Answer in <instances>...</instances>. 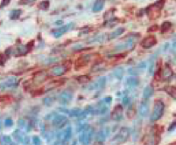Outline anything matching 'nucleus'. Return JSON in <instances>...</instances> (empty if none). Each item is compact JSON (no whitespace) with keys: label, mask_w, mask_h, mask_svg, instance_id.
I'll return each mask as SVG.
<instances>
[{"label":"nucleus","mask_w":176,"mask_h":145,"mask_svg":"<svg viewBox=\"0 0 176 145\" xmlns=\"http://www.w3.org/2000/svg\"><path fill=\"white\" fill-rule=\"evenodd\" d=\"M22 1H25V4H29V3H33L35 0H22Z\"/></svg>","instance_id":"2f4dec72"},{"label":"nucleus","mask_w":176,"mask_h":145,"mask_svg":"<svg viewBox=\"0 0 176 145\" xmlns=\"http://www.w3.org/2000/svg\"><path fill=\"white\" fill-rule=\"evenodd\" d=\"M171 26H172V24H171L170 22H168V21L165 22V23L162 25V26H161V32H164L168 31V30L171 28Z\"/></svg>","instance_id":"a878e982"},{"label":"nucleus","mask_w":176,"mask_h":145,"mask_svg":"<svg viewBox=\"0 0 176 145\" xmlns=\"http://www.w3.org/2000/svg\"><path fill=\"white\" fill-rule=\"evenodd\" d=\"M73 94L68 91V90H65V91L61 92L60 94V95L58 96V102L61 105H67L71 102V101L73 100Z\"/></svg>","instance_id":"423d86ee"},{"label":"nucleus","mask_w":176,"mask_h":145,"mask_svg":"<svg viewBox=\"0 0 176 145\" xmlns=\"http://www.w3.org/2000/svg\"><path fill=\"white\" fill-rule=\"evenodd\" d=\"M72 135H73L72 127L67 125L64 129L60 130V131H58L55 134V137L58 139V141L62 142H68L72 138Z\"/></svg>","instance_id":"7ed1b4c3"},{"label":"nucleus","mask_w":176,"mask_h":145,"mask_svg":"<svg viewBox=\"0 0 176 145\" xmlns=\"http://www.w3.org/2000/svg\"><path fill=\"white\" fill-rule=\"evenodd\" d=\"M28 145H30V144H28Z\"/></svg>","instance_id":"e433bc0d"},{"label":"nucleus","mask_w":176,"mask_h":145,"mask_svg":"<svg viewBox=\"0 0 176 145\" xmlns=\"http://www.w3.org/2000/svg\"><path fill=\"white\" fill-rule=\"evenodd\" d=\"M13 136L16 137L15 139L18 141V142H23V140H24V137L26 136L20 130H15L14 133H13Z\"/></svg>","instance_id":"5701e85b"},{"label":"nucleus","mask_w":176,"mask_h":145,"mask_svg":"<svg viewBox=\"0 0 176 145\" xmlns=\"http://www.w3.org/2000/svg\"><path fill=\"white\" fill-rule=\"evenodd\" d=\"M54 145H65V144H64V142H62L57 141V142H55L54 143Z\"/></svg>","instance_id":"473e14b6"},{"label":"nucleus","mask_w":176,"mask_h":145,"mask_svg":"<svg viewBox=\"0 0 176 145\" xmlns=\"http://www.w3.org/2000/svg\"><path fill=\"white\" fill-rule=\"evenodd\" d=\"M131 135V130L128 127H123V128L111 138V144L112 145H120L125 143Z\"/></svg>","instance_id":"f257e3e1"},{"label":"nucleus","mask_w":176,"mask_h":145,"mask_svg":"<svg viewBox=\"0 0 176 145\" xmlns=\"http://www.w3.org/2000/svg\"><path fill=\"white\" fill-rule=\"evenodd\" d=\"M165 113V104L161 101H156L153 105L152 112L150 117L151 122H157L160 120Z\"/></svg>","instance_id":"f03ea898"},{"label":"nucleus","mask_w":176,"mask_h":145,"mask_svg":"<svg viewBox=\"0 0 176 145\" xmlns=\"http://www.w3.org/2000/svg\"><path fill=\"white\" fill-rule=\"evenodd\" d=\"M74 26H75L74 23H69V24H67V25H66V26H63L58 28L57 30L54 31V32H53V34L55 35V38H59V37H61V36L63 33H65V32H67V31H69Z\"/></svg>","instance_id":"9b49d317"},{"label":"nucleus","mask_w":176,"mask_h":145,"mask_svg":"<svg viewBox=\"0 0 176 145\" xmlns=\"http://www.w3.org/2000/svg\"><path fill=\"white\" fill-rule=\"evenodd\" d=\"M103 5H104V0H96L93 5V11H100L103 8Z\"/></svg>","instance_id":"412c9836"},{"label":"nucleus","mask_w":176,"mask_h":145,"mask_svg":"<svg viewBox=\"0 0 176 145\" xmlns=\"http://www.w3.org/2000/svg\"><path fill=\"white\" fill-rule=\"evenodd\" d=\"M133 45H134V41L132 40H130L129 41L127 42H125V43H121V44H118L115 46V51L117 52H120V51H124V50H128V49H131L133 47Z\"/></svg>","instance_id":"ddd939ff"},{"label":"nucleus","mask_w":176,"mask_h":145,"mask_svg":"<svg viewBox=\"0 0 176 145\" xmlns=\"http://www.w3.org/2000/svg\"><path fill=\"white\" fill-rule=\"evenodd\" d=\"M105 103L108 104V105H111V103L112 102V97L111 96H106V97H104L103 99H102Z\"/></svg>","instance_id":"c756f323"},{"label":"nucleus","mask_w":176,"mask_h":145,"mask_svg":"<svg viewBox=\"0 0 176 145\" xmlns=\"http://www.w3.org/2000/svg\"><path fill=\"white\" fill-rule=\"evenodd\" d=\"M111 117L113 120L116 121H121L122 119H124V115H123V107L121 106H117L115 107V109L111 113Z\"/></svg>","instance_id":"4468645a"},{"label":"nucleus","mask_w":176,"mask_h":145,"mask_svg":"<svg viewBox=\"0 0 176 145\" xmlns=\"http://www.w3.org/2000/svg\"><path fill=\"white\" fill-rule=\"evenodd\" d=\"M154 95V89L151 86H146L144 90H143V93H142V95H143V98L145 100H148L149 98L152 97Z\"/></svg>","instance_id":"dca6fc26"},{"label":"nucleus","mask_w":176,"mask_h":145,"mask_svg":"<svg viewBox=\"0 0 176 145\" xmlns=\"http://www.w3.org/2000/svg\"><path fill=\"white\" fill-rule=\"evenodd\" d=\"M150 113V103L147 100L142 101L138 107V114L142 118H146L148 116Z\"/></svg>","instance_id":"9d476101"},{"label":"nucleus","mask_w":176,"mask_h":145,"mask_svg":"<svg viewBox=\"0 0 176 145\" xmlns=\"http://www.w3.org/2000/svg\"><path fill=\"white\" fill-rule=\"evenodd\" d=\"M146 69V63L141 62L135 67H130L128 69V72L130 74V75L136 77L137 75H141L142 72H144Z\"/></svg>","instance_id":"6e6552de"},{"label":"nucleus","mask_w":176,"mask_h":145,"mask_svg":"<svg viewBox=\"0 0 176 145\" xmlns=\"http://www.w3.org/2000/svg\"><path fill=\"white\" fill-rule=\"evenodd\" d=\"M22 13V11L21 10H12L11 12H10V17L11 19H18L19 17H20Z\"/></svg>","instance_id":"4be33fe9"},{"label":"nucleus","mask_w":176,"mask_h":145,"mask_svg":"<svg viewBox=\"0 0 176 145\" xmlns=\"http://www.w3.org/2000/svg\"><path fill=\"white\" fill-rule=\"evenodd\" d=\"M124 74H125V70L121 66L116 67L113 71V75H114L115 78L119 80V81L123 79V77H124Z\"/></svg>","instance_id":"a211bd4d"},{"label":"nucleus","mask_w":176,"mask_h":145,"mask_svg":"<svg viewBox=\"0 0 176 145\" xmlns=\"http://www.w3.org/2000/svg\"><path fill=\"white\" fill-rule=\"evenodd\" d=\"M125 84L130 88L131 87H136L137 86L139 85V80L135 76H129L125 81Z\"/></svg>","instance_id":"f3484780"},{"label":"nucleus","mask_w":176,"mask_h":145,"mask_svg":"<svg viewBox=\"0 0 176 145\" xmlns=\"http://www.w3.org/2000/svg\"><path fill=\"white\" fill-rule=\"evenodd\" d=\"M106 83H107V78L105 76H101L95 82H92L88 86V89L89 90H101L105 87Z\"/></svg>","instance_id":"39448f33"},{"label":"nucleus","mask_w":176,"mask_h":145,"mask_svg":"<svg viewBox=\"0 0 176 145\" xmlns=\"http://www.w3.org/2000/svg\"><path fill=\"white\" fill-rule=\"evenodd\" d=\"M6 122H8V123H9V124H8L9 126H11V125H12V122H11V121H10V120L6 121Z\"/></svg>","instance_id":"c9c22d12"},{"label":"nucleus","mask_w":176,"mask_h":145,"mask_svg":"<svg viewBox=\"0 0 176 145\" xmlns=\"http://www.w3.org/2000/svg\"><path fill=\"white\" fill-rule=\"evenodd\" d=\"M39 7L42 10H47L48 7H49V2L47 1V0H46V1H42L40 5H39Z\"/></svg>","instance_id":"c85d7f7f"},{"label":"nucleus","mask_w":176,"mask_h":145,"mask_svg":"<svg viewBox=\"0 0 176 145\" xmlns=\"http://www.w3.org/2000/svg\"><path fill=\"white\" fill-rule=\"evenodd\" d=\"M82 109L79 107H75V108H72V109H69V112H68V115L67 116L68 117H77L80 115L81 112H82Z\"/></svg>","instance_id":"aec40b11"},{"label":"nucleus","mask_w":176,"mask_h":145,"mask_svg":"<svg viewBox=\"0 0 176 145\" xmlns=\"http://www.w3.org/2000/svg\"><path fill=\"white\" fill-rule=\"evenodd\" d=\"M55 101V97H46L44 100H43V102L46 106L47 107H50L54 104V102Z\"/></svg>","instance_id":"393cba45"},{"label":"nucleus","mask_w":176,"mask_h":145,"mask_svg":"<svg viewBox=\"0 0 176 145\" xmlns=\"http://www.w3.org/2000/svg\"><path fill=\"white\" fill-rule=\"evenodd\" d=\"M68 120L65 115H55L52 118V124L58 130H62L67 126Z\"/></svg>","instance_id":"20e7f679"},{"label":"nucleus","mask_w":176,"mask_h":145,"mask_svg":"<svg viewBox=\"0 0 176 145\" xmlns=\"http://www.w3.org/2000/svg\"><path fill=\"white\" fill-rule=\"evenodd\" d=\"M157 43V40L154 36H148V37L145 38L144 40L142 41V46L146 49H149L155 46Z\"/></svg>","instance_id":"f8f14e48"},{"label":"nucleus","mask_w":176,"mask_h":145,"mask_svg":"<svg viewBox=\"0 0 176 145\" xmlns=\"http://www.w3.org/2000/svg\"><path fill=\"white\" fill-rule=\"evenodd\" d=\"M32 141L33 145H41V140L38 136H33L32 137Z\"/></svg>","instance_id":"bb28decb"},{"label":"nucleus","mask_w":176,"mask_h":145,"mask_svg":"<svg viewBox=\"0 0 176 145\" xmlns=\"http://www.w3.org/2000/svg\"><path fill=\"white\" fill-rule=\"evenodd\" d=\"M65 72H66V68L63 66H56L50 70L51 75L54 76H61L62 75L65 74Z\"/></svg>","instance_id":"2eb2a0df"},{"label":"nucleus","mask_w":176,"mask_h":145,"mask_svg":"<svg viewBox=\"0 0 176 145\" xmlns=\"http://www.w3.org/2000/svg\"><path fill=\"white\" fill-rule=\"evenodd\" d=\"M150 10H151V11H153L152 7H150ZM152 13H154V11H152V12H151V13H148V14H149V16H151V15H152ZM156 16H157V17H159V15H158L157 13H156Z\"/></svg>","instance_id":"72a5a7b5"},{"label":"nucleus","mask_w":176,"mask_h":145,"mask_svg":"<svg viewBox=\"0 0 176 145\" xmlns=\"http://www.w3.org/2000/svg\"><path fill=\"white\" fill-rule=\"evenodd\" d=\"M44 136H45L47 141V142H50V141L53 140V138L55 136V134H53L52 131H47V132H46V134H45Z\"/></svg>","instance_id":"cd10ccee"},{"label":"nucleus","mask_w":176,"mask_h":145,"mask_svg":"<svg viewBox=\"0 0 176 145\" xmlns=\"http://www.w3.org/2000/svg\"><path fill=\"white\" fill-rule=\"evenodd\" d=\"M130 102V98L127 96V95H125L122 99V104L123 105H127L128 103Z\"/></svg>","instance_id":"7c9ffc66"},{"label":"nucleus","mask_w":176,"mask_h":145,"mask_svg":"<svg viewBox=\"0 0 176 145\" xmlns=\"http://www.w3.org/2000/svg\"><path fill=\"white\" fill-rule=\"evenodd\" d=\"M163 76L166 80H170L173 77V71L169 68V67H166L164 69V74Z\"/></svg>","instance_id":"b1692460"},{"label":"nucleus","mask_w":176,"mask_h":145,"mask_svg":"<svg viewBox=\"0 0 176 145\" xmlns=\"http://www.w3.org/2000/svg\"><path fill=\"white\" fill-rule=\"evenodd\" d=\"M110 134H111V129L109 127H104L103 129H102L100 131L96 133L95 139L98 142H103L106 141L108 136H110Z\"/></svg>","instance_id":"1a4fd4ad"},{"label":"nucleus","mask_w":176,"mask_h":145,"mask_svg":"<svg viewBox=\"0 0 176 145\" xmlns=\"http://www.w3.org/2000/svg\"><path fill=\"white\" fill-rule=\"evenodd\" d=\"M8 2H9V0H4V1H3V4H2V5H7V4H8Z\"/></svg>","instance_id":"f704fd0d"},{"label":"nucleus","mask_w":176,"mask_h":145,"mask_svg":"<svg viewBox=\"0 0 176 145\" xmlns=\"http://www.w3.org/2000/svg\"><path fill=\"white\" fill-rule=\"evenodd\" d=\"M124 32H125V28H122V27L117 28V29H116L114 32H112L109 35L108 39H109V40H113V39L118 37V36H120Z\"/></svg>","instance_id":"6ab92c4d"},{"label":"nucleus","mask_w":176,"mask_h":145,"mask_svg":"<svg viewBox=\"0 0 176 145\" xmlns=\"http://www.w3.org/2000/svg\"><path fill=\"white\" fill-rule=\"evenodd\" d=\"M95 138V130L92 127H89L87 130H84V137L82 145H90Z\"/></svg>","instance_id":"0eeeda50"}]
</instances>
